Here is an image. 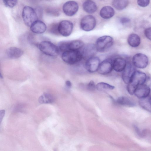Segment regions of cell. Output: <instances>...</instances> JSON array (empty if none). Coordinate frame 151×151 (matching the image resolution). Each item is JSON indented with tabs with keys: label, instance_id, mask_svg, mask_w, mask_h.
Masks as SVG:
<instances>
[{
	"label": "cell",
	"instance_id": "f546056e",
	"mask_svg": "<svg viewBox=\"0 0 151 151\" xmlns=\"http://www.w3.org/2000/svg\"><path fill=\"white\" fill-rule=\"evenodd\" d=\"M145 35L146 37L150 40L151 39V27L146 29L144 32Z\"/></svg>",
	"mask_w": 151,
	"mask_h": 151
},
{
	"label": "cell",
	"instance_id": "8fae6325",
	"mask_svg": "<svg viewBox=\"0 0 151 151\" xmlns=\"http://www.w3.org/2000/svg\"><path fill=\"white\" fill-rule=\"evenodd\" d=\"M100 63L99 59L97 57L93 56L86 60L85 68L88 72L95 73L98 70Z\"/></svg>",
	"mask_w": 151,
	"mask_h": 151
},
{
	"label": "cell",
	"instance_id": "9a60e30c",
	"mask_svg": "<svg viewBox=\"0 0 151 151\" xmlns=\"http://www.w3.org/2000/svg\"><path fill=\"white\" fill-rule=\"evenodd\" d=\"M150 91V88L149 86L143 84L137 87L134 94L139 99L149 96Z\"/></svg>",
	"mask_w": 151,
	"mask_h": 151
},
{
	"label": "cell",
	"instance_id": "f1b7e54d",
	"mask_svg": "<svg viewBox=\"0 0 151 151\" xmlns=\"http://www.w3.org/2000/svg\"><path fill=\"white\" fill-rule=\"evenodd\" d=\"M96 88V86L94 82L93 81H90L87 86L88 90L90 91H93L95 90Z\"/></svg>",
	"mask_w": 151,
	"mask_h": 151
},
{
	"label": "cell",
	"instance_id": "5bb4252c",
	"mask_svg": "<svg viewBox=\"0 0 151 151\" xmlns=\"http://www.w3.org/2000/svg\"><path fill=\"white\" fill-rule=\"evenodd\" d=\"M84 45L83 42L80 40L64 41L63 42V46L65 51L70 50H79L82 48Z\"/></svg>",
	"mask_w": 151,
	"mask_h": 151
},
{
	"label": "cell",
	"instance_id": "5b68a950",
	"mask_svg": "<svg viewBox=\"0 0 151 151\" xmlns=\"http://www.w3.org/2000/svg\"><path fill=\"white\" fill-rule=\"evenodd\" d=\"M113 43L114 40L112 37L104 35L98 38L95 45L97 51L102 52L111 47Z\"/></svg>",
	"mask_w": 151,
	"mask_h": 151
},
{
	"label": "cell",
	"instance_id": "9c48e42d",
	"mask_svg": "<svg viewBox=\"0 0 151 151\" xmlns=\"http://www.w3.org/2000/svg\"><path fill=\"white\" fill-rule=\"evenodd\" d=\"M79 8L78 4L73 1L66 2L63 5V10L64 13L68 16H72L77 12Z\"/></svg>",
	"mask_w": 151,
	"mask_h": 151
},
{
	"label": "cell",
	"instance_id": "7c38bea8",
	"mask_svg": "<svg viewBox=\"0 0 151 151\" xmlns=\"http://www.w3.org/2000/svg\"><path fill=\"white\" fill-rule=\"evenodd\" d=\"M113 69V60L107 58L100 63L97 71L99 74L105 75L111 73Z\"/></svg>",
	"mask_w": 151,
	"mask_h": 151
},
{
	"label": "cell",
	"instance_id": "44dd1931",
	"mask_svg": "<svg viewBox=\"0 0 151 151\" xmlns=\"http://www.w3.org/2000/svg\"><path fill=\"white\" fill-rule=\"evenodd\" d=\"M127 41L129 45L132 47L138 46L141 42L139 37L137 34L134 33H132L129 35Z\"/></svg>",
	"mask_w": 151,
	"mask_h": 151
},
{
	"label": "cell",
	"instance_id": "83f0119b",
	"mask_svg": "<svg viewBox=\"0 0 151 151\" xmlns=\"http://www.w3.org/2000/svg\"><path fill=\"white\" fill-rule=\"evenodd\" d=\"M150 0H137L138 5L142 7L147 6L149 4Z\"/></svg>",
	"mask_w": 151,
	"mask_h": 151
},
{
	"label": "cell",
	"instance_id": "4316f807",
	"mask_svg": "<svg viewBox=\"0 0 151 151\" xmlns=\"http://www.w3.org/2000/svg\"><path fill=\"white\" fill-rule=\"evenodd\" d=\"M4 4L10 8L14 7L17 4V0H2Z\"/></svg>",
	"mask_w": 151,
	"mask_h": 151
},
{
	"label": "cell",
	"instance_id": "cb8c5ba5",
	"mask_svg": "<svg viewBox=\"0 0 151 151\" xmlns=\"http://www.w3.org/2000/svg\"><path fill=\"white\" fill-rule=\"evenodd\" d=\"M128 3V0H113L112 4L115 8L121 10L127 6Z\"/></svg>",
	"mask_w": 151,
	"mask_h": 151
},
{
	"label": "cell",
	"instance_id": "d6a6232c",
	"mask_svg": "<svg viewBox=\"0 0 151 151\" xmlns=\"http://www.w3.org/2000/svg\"><path fill=\"white\" fill-rule=\"evenodd\" d=\"M65 85L68 88H70L72 86V83L71 82L67 80L65 82Z\"/></svg>",
	"mask_w": 151,
	"mask_h": 151
},
{
	"label": "cell",
	"instance_id": "4fadbf2b",
	"mask_svg": "<svg viewBox=\"0 0 151 151\" xmlns=\"http://www.w3.org/2000/svg\"><path fill=\"white\" fill-rule=\"evenodd\" d=\"M136 71L133 64L130 63H127L126 66L122 71V79L124 82L128 84L130 81L132 76Z\"/></svg>",
	"mask_w": 151,
	"mask_h": 151
},
{
	"label": "cell",
	"instance_id": "484cf974",
	"mask_svg": "<svg viewBox=\"0 0 151 151\" xmlns=\"http://www.w3.org/2000/svg\"><path fill=\"white\" fill-rule=\"evenodd\" d=\"M96 88L100 91L108 90H112L114 88V86L104 82H100L96 86Z\"/></svg>",
	"mask_w": 151,
	"mask_h": 151
},
{
	"label": "cell",
	"instance_id": "7a4b0ae2",
	"mask_svg": "<svg viewBox=\"0 0 151 151\" xmlns=\"http://www.w3.org/2000/svg\"><path fill=\"white\" fill-rule=\"evenodd\" d=\"M61 58L65 63L73 65L80 61L83 59V57L79 50H70L63 52Z\"/></svg>",
	"mask_w": 151,
	"mask_h": 151
},
{
	"label": "cell",
	"instance_id": "8992f818",
	"mask_svg": "<svg viewBox=\"0 0 151 151\" xmlns=\"http://www.w3.org/2000/svg\"><path fill=\"white\" fill-rule=\"evenodd\" d=\"M96 24L94 17L90 15L84 16L80 22V27L83 30L88 32L92 30L95 28Z\"/></svg>",
	"mask_w": 151,
	"mask_h": 151
},
{
	"label": "cell",
	"instance_id": "603a6c76",
	"mask_svg": "<svg viewBox=\"0 0 151 151\" xmlns=\"http://www.w3.org/2000/svg\"><path fill=\"white\" fill-rule=\"evenodd\" d=\"M116 102L120 105L129 107H133L135 105L133 100L126 96L119 97L116 100Z\"/></svg>",
	"mask_w": 151,
	"mask_h": 151
},
{
	"label": "cell",
	"instance_id": "1f68e13d",
	"mask_svg": "<svg viewBox=\"0 0 151 151\" xmlns=\"http://www.w3.org/2000/svg\"><path fill=\"white\" fill-rule=\"evenodd\" d=\"M5 111L4 110H0V126L5 114Z\"/></svg>",
	"mask_w": 151,
	"mask_h": 151
},
{
	"label": "cell",
	"instance_id": "7402d4cb",
	"mask_svg": "<svg viewBox=\"0 0 151 151\" xmlns=\"http://www.w3.org/2000/svg\"><path fill=\"white\" fill-rule=\"evenodd\" d=\"M139 104L142 108L146 110L151 112V97L149 95L144 97L139 98Z\"/></svg>",
	"mask_w": 151,
	"mask_h": 151
},
{
	"label": "cell",
	"instance_id": "6da1fadb",
	"mask_svg": "<svg viewBox=\"0 0 151 151\" xmlns=\"http://www.w3.org/2000/svg\"><path fill=\"white\" fill-rule=\"evenodd\" d=\"M146 80L147 76L145 73L136 70L127 86L128 92L131 95L133 94L137 87L140 85L144 84Z\"/></svg>",
	"mask_w": 151,
	"mask_h": 151
},
{
	"label": "cell",
	"instance_id": "ac0fdd59",
	"mask_svg": "<svg viewBox=\"0 0 151 151\" xmlns=\"http://www.w3.org/2000/svg\"><path fill=\"white\" fill-rule=\"evenodd\" d=\"M23 53L22 49L14 47L9 48L6 50V52L7 56L11 59H16L19 58L22 56Z\"/></svg>",
	"mask_w": 151,
	"mask_h": 151
},
{
	"label": "cell",
	"instance_id": "836d02e7",
	"mask_svg": "<svg viewBox=\"0 0 151 151\" xmlns=\"http://www.w3.org/2000/svg\"><path fill=\"white\" fill-rule=\"evenodd\" d=\"M0 78H3L2 75L1 74V72L0 71Z\"/></svg>",
	"mask_w": 151,
	"mask_h": 151
},
{
	"label": "cell",
	"instance_id": "277c9868",
	"mask_svg": "<svg viewBox=\"0 0 151 151\" xmlns=\"http://www.w3.org/2000/svg\"><path fill=\"white\" fill-rule=\"evenodd\" d=\"M39 47L42 52L48 56H55L59 52L58 47L49 41H42L39 44Z\"/></svg>",
	"mask_w": 151,
	"mask_h": 151
},
{
	"label": "cell",
	"instance_id": "52a82bcc",
	"mask_svg": "<svg viewBox=\"0 0 151 151\" xmlns=\"http://www.w3.org/2000/svg\"><path fill=\"white\" fill-rule=\"evenodd\" d=\"M73 27V24L71 22L64 20L60 22L58 25V31L60 34L63 36L67 37L71 34Z\"/></svg>",
	"mask_w": 151,
	"mask_h": 151
},
{
	"label": "cell",
	"instance_id": "d4e9b609",
	"mask_svg": "<svg viewBox=\"0 0 151 151\" xmlns=\"http://www.w3.org/2000/svg\"><path fill=\"white\" fill-rule=\"evenodd\" d=\"M53 101L52 96L50 94L44 93L41 95L39 99V101L41 104H49L52 103Z\"/></svg>",
	"mask_w": 151,
	"mask_h": 151
},
{
	"label": "cell",
	"instance_id": "ffe728a7",
	"mask_svg": "<svg viewBox=\"0 0 151 151\" xmlns=\"http://www.w3.org/2000/svg\"><path fill=\"white\" fill-rule=\"evenodd\" d=\"M83 10L86 12L92 14L95 12L97 9L96 4L92 0H86L83 4Z\"/></svg>",
	"mask_w": 151,
	"mask_h": 151
},
{
	"label": "cell",
	"instance_id": "4dcf8cb0",
	"mask_svg": "<svg viewBox=\"0 0 151 151\" xmlns=\"http://www.w3.org/2000/svg\"><path fill=\"white\" fill-rule=\"evenodd\" d=\"M130 21V19L127 17H123L120 20V22L123 24L128 23Z\"/></svg>",
	"mask_w": 151,
	"mask_h": 151
},
{
	"label": "cell",
	"instance_id": "d6986e66",
	"mask_svg": "<svg viewBox=\"0 0 151 151\" xmlns=\"http://www.w3.org/2000/svg\"><path fill=\"white\" fill-rule=\"evenodd\" d=\"M115 14L114 9L110 6H106L101 10L100 15L101 17L105 19H108L113 17Z\"/></svg>",
	"mask_w": 151,
	"mask_h": 151
},
{
	"label": "cell",
	"instance_id": "e0dca14e",
	"mask_svg": "<svg viewBox=\"0 0 151 151\" xmlns=\"http://www.w3.org/2000/svg\"><path fill=\"white\" fill-rule=\"evenodd\" d=\"M127 62L125 59L117 57L113 60V69L117 72L122 71L125 68Z\"/></svg>",
	"mask_w": 151,
	"mask_h": 151
},
{
	"label": "cell",
	"instance_id": "30bf717a",
	"mask_svg": "<svg viewBox=\"0 0 151 151\" xmlns=\"http://www.w3.org/2000/svg\"><path fill=\"white\" fill-rule=\"evenodd\" d=\"M81 49V52L83 59L86 60L94 56L97 52L95 45L93 43L84 45Z\"/></svg>",
	"mask_w": 151,
	"mask_h": 151
},
{
	"label": "cell",
	"instance_id": "2e32d148",
	"mask_svg": "<svg viewBox=\"0 0 151 151\" xmlns=\"http://www.w3.org/2000/svg\"><path fill=\"white\" fill-rule=\"evenodd\" d=\"M30 27L32 32L37 34L44 33L47 29L45 24L42 21L38 20L35 22Z\"/></svg>",
	"mask_w": 151,
	"mask_h": 151
},
{
	"label": "cell",
	"instance_id": "ba28073f",
	"mask_svg": "<svg viewBox=\"0 0 151 151\" xmlns=\"http://www.w3.org/2000/svg\"><path fill=\"white\" fill-rule=\"evenodd\" d=\"M132 64L134 67L139 68H146L148 63V59L145 55L138 53L135 54L132 59Z\"/></svg>",
	"mask_w": 151,
	"mask_h": 151
},
{
	"label": "cell",
	"instance_id": "3957f363",
	"mask_svg": "<svg viewBox=\"0 0 151 151\" xmlns=\"http://www.w3.org/2000/svg\"><path fill=\"white\" fill-rule=\"evenodd\" d=\"M22 17L25 25L29 27L38 20L37 14L35 10L28 6H26L23 8Z\"/></svg>",
	"mask_w": 151,
	"mask_h": 151
}]
</instances>
